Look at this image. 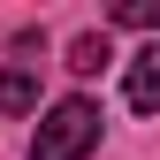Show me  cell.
<instances>
[{
	"instance_id": "5",
	"label": "cell",
	"mask_w": 160,
	"mask_h": 160,
	"mask_svg": "<svg viewBox=\"0 0 160 160\" xmlns=\"http://www.w3.org/2000/svg\"><path fill=\"white\" fill-rule=\"evenodd\" d=\"M99 61H114V53H107V31H84V38L69 46V69H76V76H99Z\"/></svg>"
},
{
	"instance_id": "4",
	"label": "cell",
	"mask_w": 160,
	"mask_h": 160,
	"mask_svg": "<svg viewBox=\"0 0 160 160\" xmlns=\"http://www.w3.org/2000/svg\"><path fill=\"white\" fill-rule=\"evenodd\" d=\"M107 23H122V31H160V0H114Z\"/></svg>"
},
{
	"instance_id": "2",
	"label": "cell",
	"mask_w": 160,
	"mask_h": 160,
	"mask_svg": "<svg viewBox=\"0 0 160 160\" xmlns=\"http://www.w3.org/2000/svg\"><path fill=\"white\" fill-rule=\"evenodd\" d=\"M122 99H130L137 114H160V46H145V53L122 69Z\"/></svg>"
},
{
	"instance_id": "1",
	"label": "cell",
	"mask_w": 160,
	"mask_h": 160,
	"mask_svg": "<svg viewBox=\"0 0 160 160\" xmlns=\"http://www.w3.org/2000/svg\"><path fill=\"white\" fill-rule=\"evenodd\" d=\"M92 145H99V107H92V99H61V107L38 122L31 160H84Z\"/></svg>"
},
{
	"instance_id": "3",
	"label": "cell",
	"mask_w": 160,
	"mask_h": 160,
	"mask_svg": "<svg viewBox=\"0 0 160 160\" xmlns=\"http://www.w3.org/2000/svg\"><path fill=\"white\" fill-rule=\"evenodd\" d=\"M38 107V76L31 69H0V114H31Z\"/></svg>"
}]
</instances>
